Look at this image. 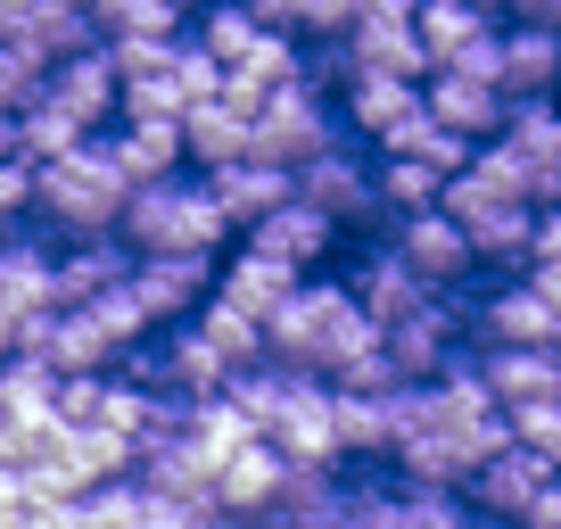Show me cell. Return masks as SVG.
I'll use <instances>...</instances> for the list:
<instances>
[{"instance_id":"obj_1","label":"cell","mask_w":561,"mask_h":529,"mask_svg":"<svg viewBox=\"0 0 561 529\" xmlns=\"http://www.w3.org/2000/svg\"><path fill=\"white\" fill-rule=\"evenodd\" d=\"M371 348H380V323L355 306L347 273L298 282V290H289V306L264 323V356L289 364V372H306V381H339V372H347L355 356H371Z\"/></svg>"},{"instance_id":"obj_2","label":"cell","mask_w":561,"mask_h":529,"mask_svg":"<svg viewBox=\"0 0 561 529\" xmlns=\"http://www.w3.org/2000/svg\"><path fill=\"white\" fill-rule=\"evenodd\" d=\"M124 207H133V182H124L116 158H107V133L83 142L75 158H58V166H34V232H50L58 248L116 240Z\"/></svg>"},{"instance_id":"obj_3","label":"cell","mask_w":561,"mask_h":529,"mask_svg":"<svg viewBox=\"0 0 561 529\" xmlns=\"http://www.w3.org/2000/svg\"><path fill=\"white\" fill-rule=\"evenodd\" d=\"M116 240L133 248V257H207V264H224L231 248H240V232H231V215L215 207L207 175H174V182L133 191Z\"/></svg>"},{"instance_id":"obj_4","label":"cell","mask_w":561,"mask_h":529,"mask_svg":"<svg viewBox=\"0 0 561 529\" xmlns=\"http://www.w3.org/2000/svg\"><path fill=\"white\" fill-rule=\"evenodd\" d=\"M446 215L471 232L479 264H495V282H512V273H528V264H537V207H528V199H512L479 158H471V175L446 182Z\"/></svg>"},{"instance_id":"obj_5","label":"cell","mask_w":561,"mask_h":529,"mask_svg":"<svg viewBox=\"0 0 561 529\" xmlns=\"http://www.w3.org/2000/svg\"><path fill=\"white\" fill-rule=\"evenodd\" d=\"M331 149H347V124H339V91H322L314 75L289 91H273L256 116V158L280 166V175H306L314 158H331Z\"/></svg>"},{"instance_id":"obj_6","label":"cell","mask_w":561,"mask_h":529,"mask_svg":"<svg viewBox=\"0 0 561 529\" xmlns=\"http://www.w3.org/2000/svg\"><path fill=\"white\" fill-rule=\"evenodd\" d=\"M421 116H430L421 83H397V75H347L339 83V124H347V142L364 158H397Z\"/></svg>"},{"instance_id":"obj_7","label":"cell","mask_w":561,"mask_h":529,"mask_svg":"<svg viewBox=\"0 0 561 529\" xmlns=\"http://www.w3.org/2000/svg\"><path fill=\"white\" fill-rule=\"evenodd\" d=\"M298 199H306V207H322L339 232H371V240L388 232V207H380V175H371V158H364L355 142L306 166V175H298Z\"/></svg>"},{"instance_id":"obj_8","label":"cell","mask_w":561,"mask_h":529,"mask_svg":"<svg viewBox=\"0 0 561 529\" xmlns=\"http://www.w3.org/2000/svg\"><path fill=\"white\" fill-rule=\"evenodd\" d=\"M388 248H397V257L421 273V290H430V299H462V282L479 273L471 232H462L446 207H438V215H404V224H388Z\"/></svg>"},{"instance_id":"obj_9","label":"cell","mask_w":561,"mask_h":529,"mask_svg":"<svg viewBox=\"0 0 561 529\" xmlns=\"http://www.w3.org/2000/svg\"><path fill=\"white\" fill-rule=\"evenodd\" d=\"M471 339L479 348H561V315L537 290V273L488 282V299H471Z\"/></svg>"},{"instance_id":"obj_10","label":"cell","mask_w":561,"mask_h":529,"mask_svg":"<svg viewBox=\"0 0 561 529\" xmlns=\"http://www.w3.org/2000/svg\"><path fill=\"white\" fill-rule=\"evenodd\" d=\"M273 447H280L289 472H347L331 381H306V372H298V389H289V406H280V423H273Z\"/></svg>"},{"instance_id":"obj_11","label":"cell","mask_w":561,"mask_h":529,"mask_svg":"<svg viewBox=\"0 0 561 529\" xmlns=\"http://www.w3.org/2000/svg\"><path fill=\"white\" fill-rule=\"evenodd\" d=\"M495 149H504V158L520 166L528 207H537V215H553V207H561V100H520Z\"/></svg>"},{"instance_id":"obj_12","label":"cell","mask_w":561,"mask_h":529,"mask_svg":"<svg viewBox=\"0 0 561 529\" xmlns=\"http://www.w3.org/2000/svg\"><path fill=\"white\" fill-rule=\"evenodd\" d=\"M553 488H561V472H553L545 455H528L520 439H512V447H504V455H495V463H488V472H479L462 496H471L479 521H495V529H528V513H537Z\"/></svg>"},{"instance_id":"obj_13","label":"cell","mask_w":561,"mask_h":529,"mask_svg":"<svg viewBox=\"0 0 561 529\" xmlns=\"http://www.w3.org/2000/svg\"><path fill=\"white\" fill-rule=\"evenodd\" d=\"M215 273H224V264H207V257H140L133 299L158 331H182V323H198V306L215 299Z\"/></svg>"},{"instance_id":"obj_14","label":"cell","mask_w":561,"mask_h":529,"mask_svg":"<svg viewBox=\"0 0 561 529\" xmlns=\"http://www.w3.org/2000/svg\"><path fill=\"white\" fill-rule=\"evenodd\" d=\"M339 240H347V232H339L322 207H306V199H289L280 215H264V224L248 232V248H256V257H273V264H289L298 282H322V264L339 257Z\"/></svg>"},{"instance_id":"obj_15","label":"cell","mask_w":561,"mask_h":529,"mask_svg":"<svg viewBox=\"0 0 561 529\" xmlns=\"http://www.w3.org/2000/svg\"><path fill=\"white\" fill-rule=\"evenodd\" d=\"M347 290H355V306H364L371 323H404V315H421V306H430V290H421V273L413 264L397 257V248H388V232L380 240H364L355 248V264H347Z\"/></svg>"},{"instance_id":"obj_16","label":"cell","mask_w":561,"mask_h":529,"mask_svg":"<svg viewBox=\"0 0 561 529\" xmlns=\"http://www.w3.org/2000/svg\"><path fill=\"white\" fill-rule=\"evenodd\" d=\"M421 100H430V116H438L455 142H471V149L504 142V124H512L504 83H479V75H430V83H421Z\"/></svg>"},{"instance_id":"obj_17","label":"cell","mask_w":561,"mask_h":529,"mask_svg":"<svg viewBox=\"0 0 561 529\" xmlns=\"http://www.w3.org/2000/svg\"><path fill=\"white\" fill-rule=\"evenodd\" d=\"M504 100H561V25L553 18H504Z\"/></svg>"},{"instance_id":"obj_18","label":"cell","mask_w":561,"mask_h":529,"mask_svg":"<svg viewBox=\"0 0 561 529\" xmlns=\"http://www.w3.org/2000/svg\"><path fill=\"white\" fill-rule=\"evenodd\" d=\"M413 25H421V50H430V75H455L488 42H504V18L479 0H430V9H413Z\"/></svg>"},{"instance_id":"obj_19","label":"cell","mask_w":561,"mask_h":529,"mask_svg":"<svg viewBox=\"0 0 561 529\" xmlns=\"http://www.w3.org/2000/svg\"><path fill=\"white\" fill-rule=\"evenodd\" d=\"M50 108H67L83 133H116L124 75H116V58H107V42H100V50H83V58H67V67L50 75Z\"/></svg>"},{"instance_id":"obj_20","label":"cell","mask_w":561,"mask_h":529,"mask_svg":"<svg viewBox=\"0 0 561 529\" xmlns=\"http://www.w3.org/2000/svg\"><path fill=\"white\" fill-rule=\"evenodd\" d=\"M479 381L504 414L561 406V356L553 348H479Z\"/></svg>"},{"instance_id":"obj_21","label":"cell","mask_w":561,"mask_h":529,"mask_svg":"<svg viewBox=\"0 0 561 529\" xmlns=\"http://www.w3.org/2000/svg\"><path fill=\"white\" fill-rule=\"evenodd\" d=\"M207 191H215V207L231 215V232L248 240L264 215H280L298 199V175H280V166H264V158H240V166H224V175H207Z\"/></svg>"},{"instance_id":"obj_22","label":"cell","mask_w":561,"mask_h":529,"mask_svg":"<svg viewBox=\"0 0 561 529\" xmlns=\"http://www.w3.org/2000/svg\"><path fill=\"white\" fill-rule=\"evenodd\" d=\"M133 248L124 240H75V248H58V315H83V306H100L107 290H124L133 282Z\"/></svg>"},{"instance_id":"obj_23","label":"cell","mask_w":561,"mask_h":529,"mask_svg":"<svg viewBox=\"0 0 561 529\" xmlns=\"http://www.w3.org/2000/svg\"><path fill=\"white\" fill-rule=\"evenodd\" d=\"M280 488H289V463H280V447L273 439H256V447H240V455L224 463V521H273V505H280Z\"/></svg>"},{"instance_id":"obj_24","label":"cell","mask_w":561,"mask_h":529,"mask_svg":"<svg viewBox=\"0 0 561 529\" xmlns=\"http://www.w3.org/2000/svg\"><path fill=\"white\" fill-rule=\"evenodd\" d=\"M107 158H116V175L133 182V191H149V182H174V175H191L182 124H116V133H107Z\"/></svg>"},{"instance_id":"obj_25","label":"cell","mask_w":561,"mask_h":529,"mask_svg":"<svg viewBox=\"0 0 561 529\" xmlns=\"http://www.w3.org/2000/svg\"><path fill=\"white\" fill-rule=\"evenodd\" d=\"M289 290H298V273H289V264H273V257H256L248 240L231 248L224 273H215V299L240 306V315H256V323H273L280 306H289Z\"/></svg>"},{"instance_id":"obj_26","label":"cell","mask_w":561,"mask_h":529,"mask_svg":"<svg viewBox=\"0 0 561 529\" xmlns=\"http://www.w3.org/2000/svg\"><path fill=\"white\" fill-rule=\"evenodd\" d=\"M182 149H191V175H224V166L256 158V124H248L240 108L207 100V108H191V116H182Z\"/></svg>"},{"instance_id":"obj_27","label":"cell","mask_w":561,"mask_h":529,"mask_svg":"<svg viewBox=\"0 0 561 529\" xmlns=\"http://www.w3.org/2000/svg\"><path fill=\"white\" fill-rule=\"evenodd\" d=\"M91 18H100L107 50H174V42L191 34V18H182L174 0H107V9H91Z\"/></svg>"},{"instance_id":"obj_28","label":"cell","mask_w":561,"mask_h":529,"mask_svg":"<svg viewBox=\"0 0 561 529\" xmlns=\"http://www.w3.org/2000/svg\"><path fill=\"white\" fill-rule=\"evenodd\" d=\"M0 423H58V372L42 356H0Z\"/></svg>"},{"instance_id":"obj_29","label":"cell","mask_w":561,"mask_h":529,"mask_svg":"<svg viewBox=\"0 0 561 529\" xmlns=\"http://www.w3.org/2000/svg\"><path fill=\"white\" fill-rule=\"evenodd\" d=\"M371 175H380V207L388 224H404V215H438L446 207V175L421 158H371Z\"/></svg>"},{"instance_id":"obj_30","label":"cell","mask_w":561,"mask_h":529,"mask_svg":"<svg viewBox=\"0 0 561 529\" xmlns=\"http://www.w3.org/2000/svg\"><path fill=\"white\" fill-rule=\"evenodd\" d=\"M83 142H100V133H83V124H75L67 108H50V100L18 116V158L25 166H58V158H75Z\"/></svg>"},{"instance_id":"obj_31","label":"cell","mask_w":561,"mask_h":529,"mask_svg":"<svg viewBox=\"0 0 561 529\" xmlns=\"http://www.w3.org/2000/svg\"><path fill=\"white\" fill-rule=\"evenodd\" d=\"M191 34H198V50H207L215 67L231 75L240 58H256V42L273 34V25H264V9H207V18H198Z\"/></svg>"},{"instance_id":"obj_32","label":"cell","mask_w":561,"mask_h":529,"mask_svg":"<svg viewBox=\"0 0 561 529\" xmlns=\"http://www.w3.org/2000/svg\"><path fill=\"white\" fill-rule=\"evenodd\" d=\"M191 447L215 455V463H231L240 447H256V423H248L231 397H198V406H191Z\"/></svg>"},{"instance_id":"obj_33","label":"cell","mask_w":561,"mask_h":529,"mask_svg":"<svg viewBox=\"0 0 561 529\" xmlns=\"http://www.w3.org/2000/svg\"><path fill=\"white\" fill-rule=\"evenodd\" d=\"M289 389H298V372H289V364H256V372H240V381H231L224 397L248 414V423H256V439H273L280 406H289Z\"/></svg>"},{"instance_id":"obj_34","label":"cell","mask_w":561,"mask_h":529,"mask_svg":"<svg viewBox=\"0 0 561 529\" xmlns=\"http://www.w3.org/2000/svg\"><path fill=\"white\" fill-rule=\"evenodd\" d=\"M404 488V480H397ZM471 496H446V488H404L397 496V529H471Z\"/></svg>"},{"instance_id":"obj_35","label":"cell","mask_w":561,"mask_h":529,"mask_svg":"<svg viewBox=\"0 0 561 529\" xmlns=\"http://www.w3.org/2000/svg\"><path fill=\"white\" fill-rule=\"evenodd\" d=\"M83 529H149V488H140V480H116V488L83 496Z\"/></svg>"},{"instance_id":"obj_36","label":"cell","mask_w":561,"mask_h":529,"mask_svg":"<svg viewBox=\"0 0 561 529\" xmlns=\"http://www.w3.org/2000/svg\"><path fill=\"white\" fill-rule=\"evenodd\" d=\"M174 83H182V100H191V108L224 100V67L198 50V34H182V42H174Z\"/></svg>"},{"instance_id":"obj_37","label":"cell","mask_w":561,"mask_h":529,"mask_svg":"<svg viewBox=\"0 0 561 529\" xmlns=\"http://www.w3.org/2000/svg\"><path fill=\"white\" fill-rule=\"evenodd\" d=\"M100 414H107V372L100 381H58V423L67 430H100Z\"/></svg>"},{"instance_id":"obj_38","label":"cell","mask_w":561,"mask_h":529,"mask_svg":"<svg viewBox=\"0 0 561 529\" xmlns=\"http://www.w3.org/2000/svg\"><path fill=\"white\" fill-rule=\"evenodd\" d=\"M34 224V166L25 158H0V232Z\"/></svg>"},{"instance_id":"obj_39","label":"cell","mask_w":561,"mask_h":529,"mask_svg":"<svg viewBox=\"0 0 561 529\" xmlns=\"http://www.w3.org/2000/svg\"><path fill=\"white\" fill-rule=\"evenodd\" d=\"M512 439L561 472V406H528V414H512Z\"/></svg>"},{"instance_id":"obj_40","label":"cell","mask_w":561,"mask_h":529,"mask_svg":"<svg viewBox=\"0 0 561 529\" xmlns=\"http://www.w3.org/2000/svg\"><path fill=\"white\" fill-rule=\"evenodd\" d=\"M537 264H553V273H561V207L537 215ZM537 264H528V273H537Z\"/></svg>"},{"instance_id":"obj_41","label":"cell","mask_w":561,"mask_h":529,"mask_svg":"<svg viewBox=\"0 0 561 529\" xmlns=\"http://www.w3.org/2000/svg\"><path fill=\"white\" fill-rule=\"evenodd\" d=\"M25 529H83V505H34Z\"/></svg>"},{"instance_id":"obj_42","label":"cell","mask_w":561,"mask_h":529,"mask_svg":"<svg viewBox=\"0 0 561 529\" xmlns=\"http://www.w3.org/2000/svg\"><path fill=\"white\" fill-rule=\"evenodd\" d=\"M224 529H280V521H224Z\"/></svg>"},{"instance_id":"obj_43","label":"cell","mask_w":561,"mask_h":529,"mask_svg":"<svg viewBox=\"0 0 561 529\" xmlns=\"http://www.w3.org/2000/svg\"><path fill=\"white\" fill-rule=\"evenodd\" d=\"M553 356H561V348H553Z\"/></svg>"}]
</instances>
